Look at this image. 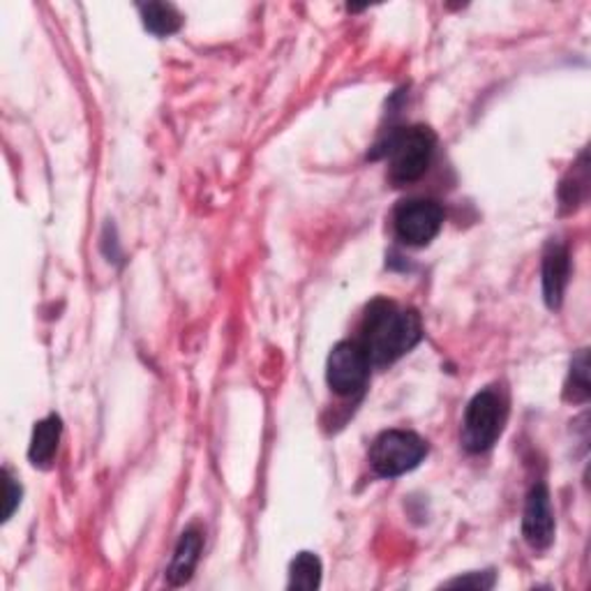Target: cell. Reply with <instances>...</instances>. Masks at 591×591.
<instances>
[{
    "label": "cell",
    "mask_w": 591,
    "mask_h": 591,
    "mask_svg": "<svg viewBox=\"0 0 591 591\" xmlns=\"http://www.w3.org/2000/svg\"><path fill=\"white\" fill-rule=\"evenodd\" d=\"M361 346L372 365H391L409 354L423 338L416 310H402L393 301H372L363 319Z\"/></svg>",
    "instance_id": "1"
},
{
    "label": "cell",
    "mask_w": 591,
    "mask_h": 591,
    "mask_svg": "<svg viewBox=\"0 0 591 591\" xmlns=\"http://www.w3.org/2000/svg\"><path fill=\"white\" fill-rule=\"evenodd\" d=\"M589 354L587 349L573 359L571 363V374H569V382H567V397L573 402H587L589 400Z\"/></svg>",
    "instance_id": "13"
},
{
    "label": "cell",
    "mask_w": 591,
    "mask_h": 591,
    "mask_svg": "<svg viewBox=\"0 0 591 591\" xmlns=\"http://www.w3.org/2000/svg\"><path fill=\"white\" fill-rule=\"evenodd\" d=\"M508 416L506 397L497 388H486L471 397L463 421V446L469 453L490 450L504 433Z\"/></svg>",
    "instance_id": "3"
},
{
    "label": "cell",
    "mask_w": 591,
    "mask_h": 591,
    "mask_svg": "<svg viewBox=\"0 0 591 591\" xmlns=\"http://www.w3.org/2000/svg\"><path fill=\"white\" fill-rule=\"evenodd\" d=\"M427 455L423 437L409 429H386L370 448V465L384 478H395L416 469Z\"/></svg>",
    "instance_id": "4"
},
{
    "label": "cell",
    "mask_w": 591,
    "mask_h": 591,
    "mask_svg": "<svg viewBox=\"0 0 591 591\" xmlns=\"http://www.w3.org/2000/svg\"><path fill=\"white\" fill-rule=\"evenodd\" d=\"M61 435H63V423L56 414H51L42 418L40 423H35L31 448H29V458L35 467H49L53 463L59 450Z\"/></svg>",
    "instance_id": "10"
},
{
    "label": "cell",
    "mask_w": 591,
    "mask_h": 591,
    "mask_svg": "<svg viewBox=\"0 0 591 591\" xmlns=\"http://www.w3.org/2000/svg\"><path fill=\"white\" fill-rule=\"evenodd\" d=\"M321 584V559L312 552L296 554L289 569V589L314 591Z\"/></svg>",
    "instance_id": "12"
},
{
    "label": "cell",
    "mask_w": 591,
    "mask_h": 591,
    "mask_svg": "<svg viewBox=\"0 0 591 591\" xmlns=\"http://www.w3.org/2000/svg\"><path fill=\"white\" fill-rule=\"evenodd\" d=\"M571 278V255L569 248L550 240L543 255V299L550 310H557L563 301V291L569 287Z\"/></svg>",
    "instance_id": "8"
},
{
    "label": "cell",
    "mask_w": 591,
    "mask_h": 591,
    "mask_svg": "<svg viewBox=\"0 0 591 591\" xmlns=\"http://www.w3.org/2000/svg\"><path fill=\"white\" fill-rule=\"evenodd\" d=\"M3 480H6V508H3V520L8 522L12 516L17 506L21 504V486L17 483V478L6 469L3 471Z\"/></svg>",
    "instance_id": "14"
},
{
    "label": "cell",
    "mask_w": 591,
    "mask_h": 591,
    "mask_svg": "<svg viewBox=\"0 0 591 591\" xmlns=\"http://www.w3.org/2000/svg\"><path fill=\"white\" fill-rule=\"evenodd\" d=\"M370 359L361 342H338L329 356V386L342 397H356L365 391L370 380Z\"/></svg>",
    "instance_id": "6"
},
{
    "label": "cell",
    "mask_w": 591,
    "mask_h": 591,
    "mask_svg": "<svg viewBox=\"0 0 591 591\" xmlns=\"http://www.w3.org/2000/svg\"><path fill=\"white\" fill-rule=\"evenodd\" d=\"M495 573H471L465 578H455L450 582H446V587H474V589H492L495 587Z\"/></svg>",
    "instance_id": "15"
},
{
    "label": "cell",
    "mask_w": 591,
    "mask_h": 591,
    "mask_svg": "<svg viewBox=\"0 0 591 591\" xmlns=\"http://www.w3.org/2000/svg\"><path fill=\"white\" fill-rule=\"evenodd\" d=\"M444 225V210L433 199H407L395 208L393 227L402 243L425 248L433 243Z\"/></svg>",
    "instance_id": "5"
},
{
    "label": "cell",
    "mask_w": 591,
    "mask_h": 591,
    "mask_svg": "<svg viewBox=\"0 0 591 591\" xmlns=\"http://www.w3.org/2000/svg\"><path fill=\"white\" fill-rule=\"evenodd\" d=\"M435 146V132L425 125L393 129L384 148H380L388 159L391 180L397 185H407L423 178L429 165H433Z\"/></svg>",
    "instance_id": "2"
},
{
    "label": "cell",
    "mask_w": 591,
    "mask_h": 591,
    "mask_svg": "<svg viewBox=\"0 0 591 591\" xmlns=\"http://www.w3.org/2000/svg\"><path fill=\"white\" fill-rule=\"evenodd\" d=\"M522 536L531 550H548L554 541V514L550 490L546 483H536L527 495L525 516H522Z\"/></svg>",
    "instance_id": "7"
},
{
    "label": "cell",
    "mask_w": 591,
    "mask_h": 591,
    "mask_svg": "<svg viewBox=\"0 0 591 591\" xmlns=\"http://www.w3.org/2000/svg\"><path fill=\"white\" fill-rule=\"evenodd\" d=\"M201 550H204V531L199 527L185 529L178 546H176L172 567L167 571V580L172 587H180L185 582H190L197 563H199Z\"/></svg>",
    "instance_id": "9"
},
{
    "label": "cell",
    "mask_w": 591,
    "mask_h": 591,
    "mask_svg": "<svg viewBox=\"0 0 591 591\" xmlns=\"http://www.w3.org/2000/svg\"><path fill=\"white\" fill-rule=\"evenodd\" d=\"M139 10H142L146 31H151L157 38L174 35L183 25L180 12L169 3H148V6H142Z\"/></svg>",
    "instance_id": "11"
}]
</instances>
